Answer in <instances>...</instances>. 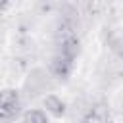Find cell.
I'll list each match as a JSON object with an SVG mask.
<instances>
[{
  "label": "cell",
  "instance_id": "cell-7",
  "mask_svg": "<svg viewBox=\"0 0 123 123\" xmlns=\"http://www.w3.org/2000/svg\"><path fill=\"white\" fill-rule=\"evenodd\" d=\"M8 4H10V0H0V13L8 8Z\"/></svg>",
  "mask_w": 123,
  "mask_h": 123
},
{
  "label": "cell",
  "instance_id": "cell-3",
  "mask_svg": "<svg viewBox=\"0 0 123 123\" xmlns=\"http://www.w3.org/2000/svg\"><path fill=\"white\" fill-rule=\"evenodd\" d=\"M81 123H110V106L106 102L92 104L83 115Z\"/></svg>",
  "mask_w": 123,
  "mask_h": 123
},
{
  "label": "cell",
  "instance_id": "cell-5",
  "mask_svg": "<svg viewBox=\"0 0 123 123\" xmlns=\"http://www.w3.org/2000/svg\"><path fill=\"white\" fill-rule=\"evenodd\" d=\"M21 123H48V117L42 110H27Z\"/></svg>",
  "mask_w": 123,
  "mask_h": 123
},
{
  "label": "cell",
  "instance_id": "cell-6",
  "mask_svg": "<svg viewBox=\"0 0 123 123\" xmlns=\"http://www.w3.org/2000/svg\"><path fill=\"white\" fill-rule=\"evenodd\" d=\"M0 123H13V117L4 113V111H0Z\"/></svg>",
  "mask_w": 123,
  "mask_h": 123
},
{
  "label": "cell",
  "instance_id": "cell-4",
  "mask_svg": "<svg viewBox=\"0 0 123 123\" xmlns=\"http://www.w3.org/2000/svg\"><path fill=\"white\" fill-rule=\"evenodd\" d=\"M42 106H44L46 111L52 113L54 117L65 115V102H63L60 96H56V94H46V96L42 98Z\"/></svg>",
  "mask_w": 123,
  "mask_h": 123
},
{
  "label": "cell",
  "instance_id": "cell-2",
  "mask_svg": "<svg viewBox=\"0 0 123 123\" xmlns=\"http://www.w3.org/2000/svg\"><path fill=\"white\" fill-rule=\"evenodd\" d=\"M21 108V96L15 88H2L0 90V111L15 117Z\"/></svg>",
  "mask_w": 123,
  "mask_h": 123
},
{
  "label": "cell",
  "instance_id": "cell-1",
  "mask_svg": "<svg viewBox=\"0 0 123 123\" xmlns=\"http://www.w3.org/2000/svg\"><path fill=\"white\" fill-rule=\"evenodd\" d=\"M73 62L75 60H71L69 56H65L62 52H56L52 56L50 63H48V73L58 81H67L71 71H73Z\"/></svg>",
  "mask_w": 123,
  "mask_h": 123
}]
</instances>
